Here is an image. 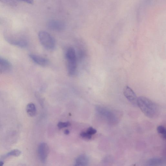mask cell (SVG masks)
Listing matches in <instances>:
<instances>
[{
  "mask_svg": "<svg viewBox=\"0 0 166 166\" xmlns=\"http://www.w3.org/2000/svg\"><path fill=\"white\" fill-rule=\"evenodd\" d=\"M96 110L97 113L106 120L110 124H116L119 122L118 117L112 110L100 106H96Z\"/></svg>",
  "mask_w": 166,
  "mask_h": 166,
  "instance_id": "2",
  "label": "cell"
},
{
  "mask_svg": "<svg viewBox=\"0 0 166 166\" xmlns=\"http://www.w3.org/2000/svg\"><path fill=\"white\" fill-rule=\"evenodd\" d=\"M86 132L92 136L96 133L97 131L96 129H94L92 127H90L87 129Z\"/></svg>",
  "mask_w": 166,
  "mask_h": 166,
  "instance_id": "18",
  "label": "cell"
},
{
  "mask_svg": "<svg viewBox=\"0 0 166 166\" xmlns=\"http://www.w3.org/2000/svg\"><path fill=\"white\" fill-rule=\"evenodd\" d=\"M124 95L133 105L137 106L138 98L135 92L131 88L128 86H125L123 90Z\"/></svg>",
  "mask_w": 166,
  "mask_h": 166,
  "instance_id": "7",
  "label": "cell"
},
{
  "mask_svg": "<svg viewBox=\"0 0 166 166\" xmlns=\"http://www.w3.org/2000/svg\"><path fill=\"white\" fill-rule=\"evenodd\" d=\"M39 40L43 46L47 49L52 50L54 48L55 42L53 37L46 31H41L39 32Z\"/></svg>",
  "mask_w": 166,
  "mask_h": 166,
  "instance_id": "4",
  "label": "cell"
},
{
  "mask_svg": "<svg viewBox=\"0 0 166 166\" xmlns=\"http://www.w3.org/2000/svg\"><path fill=\"white\" fill-rule=\"evenodd\" d=\"M64 133L66 135H68L69 134L70 131L68 129H66L64 131Z\"/></svg>",
  "mask_w": 166,
  "mask_h": 166,
  "instance_id": "20",
  "label": "cell"
},
{
  "mask_svg": "<svg viewBox=\"0 0 166 166\" xmlns=\"http://www.w3.org/2000/svg\"><path fill=\"white\" fill-rule=\"evenodd\" d=\"M162 163V161L161 159L155 158L149 159L146 164L147 165L155 166L161 165Z\"/></svg>",
  "mask_w": 166,
  "mask_h": 166,
  "instance_id": "14",
  "label": "cell"
},
{
  "mask_svg": "<svg viewBox=\"0 0 166 166\" xmlns=\"http://www.w3.org/2000/svg\"><path fill=\"white\" fill-rule=\"evenodd\" d=\"M8 41L9 43L12 45L22 47H26L27 45V41L24 40H8Z\"/></svg>",
  "mask_w": 166,
  "mask_h": 166,
  "instance_id": "12",
  "label": "cell"
},
{
  "mask_svg": "<svg viewBox=\"0 0 166 166\" xmlns=\"http://www.w3.org/2000/svg\"><path fill=\"white\" fill-rule=\"evenodd\" d=\"M21 154V152L18 149H14L8 153L7 154L2 156V160H4L10 157H18Z\"/></svg>",
  "mask_w": 166,
  "mask_h": 166,
  "instance_id": "13",
  "label": "cell"
},
{
  "mask_svg": "<svg viewBox=\"0 0 166 166\" xmlns=\"http://www.w3.org/2000/svg\"><path fill=\"white\" fill-rule=\"evenodd\" d=\"M12 65L9 61L0 57V72L3 73H8L12 69Z\"/></svg>",
  "mask_w": 166,
  "mask_h": 166,
  "instance_id": "8",
  "label": "cell"
},
{
  "mask_svg": "<svg viewBox=\"0 0 166 166\" xmlns=\"http://www.w3.org/2000/svg\"><path fill=\"white\" fill-rule=\"evenodd\" d=\"M80 135L81 137L87 139H90L92 138V136L88 133L86 132H83L81 133Z\"/></svg>",
  "mask_w": 166,
  "mask_h": 166,
  "instance_id": "17",
  "label": "cell"
},
{
  "mask_svg": "<svg viewBox=\"0 0 166 166\" xmlns=\"http://www.w3.org/2000/svg\"><path fill=\"white\" fill-rule=\"evenodd\" d=\"M29 57L34 62L41 66H45L48 64V60L46 58L38 55L31 54Z\"/></svg>",
  "mask_w": 166,
  "mask_h": 166,
  "instance_id": "9",
  "label": "cell"
},
{
  "mask_svg": "<svg viewBox=\"0 0 166 166\" xmlns=\"http://www.w3.org/2000/svg\"><path fill=\"white\" fill-rule=\"evenodd\" d=\"M47 25L49 29L56 31H62L66 28V25L63 22L55 19L49 20Z\"/></svg>",
  "mask_w": 166,
  "mask_h": 166,
  "instance_id": "5",
  "label": "cell"
},
{
  "mask_svg": "<svg viewBox=\"0 0 166 166\" xmlns=\"http://www.w3.org/2000/svg\"><path fill=\"white\" fill-rule=\"evenodd\" d=\"M20 1L30 4H33L34 3V0H20Z\"/></svg>",
  "mask_w": 166,
  "mask_h": 166,
  "instance_id": "19",
  "label": "cell"
},
{
  "mask_svg": "<svg viewBox=\"0 0 166 166\" xmlns=\"http://www.w3.org/2000/svg\"><path fill=\"white\" fill-rule=\"evenodd\" d=\"M26 111L29 116L32 117L34 116L37 114L36 107L34 103H29L26 107Z\"/></svg>",
  "mask_w": 166,
  "mask_h": 166,
  "instance_id": "11",
  "label": "cell"
},
{
  "mask_svg": "<svg viewBox=\"0 0 166 166\" xmlns=\"http://www.w3.org/2000/svg\"><path fill=\"white\" fill-rule=\"evenodd\" d=\"M88 157L85 155H82L79 156L76 159L75 162V166H87L89 163Z\"/></svg>",
  "mask_w": 166,
  "mask_h": 166,
  "instance_id": "10",
  "label": "cell"
},
{
  "mask_svg": "<svg viewBox=\"0 0 166 166\" xmlns=\"http://www.w3.org/2000/svg\"><path fill=\"white\" fill-rule=\"evenodd\" d=\"M157 130L158 133L161 135L162 138L165 139L166 138V131L164 127L159 126L157 127Z\"/></svg>",
  "mask_w": 166,
  "mask_h": 166,
  "instance_id": "15",
  "label": "cell"
},
{
  "mask_svg": "<svg viewBox=\"0 0 166 166\" xmlns=\"http://www.w3.org/2000/svg\"><path fill=\"white\" fill-rule=\"evenodd\" d=\"M4 162L2 161H0V166H2L4 165Z\"/></svg>",
  "mask_w": 166,
  "mask_h": 166,
  "instance_id": "21",
  "label": "cell"
},
{
  "mask_svg": "<svg viewBox=\"0 0 166 166\" xmlns=\"http://www.w3.org/2000/svg\"><path fill=\"white\" fill-rule=\"evenodd\" d=\"M137 105L148 118L153 119L158 116L160 111L158 106L147 97L141 96L138 98Z\"/></svg>",
  "mask_w": 166,
  "mask_h": 166,
  "instance_id": "1",
  "label": "cell"
},
{
  "mask_svg": "<svg viewBox=\"0 0 166 166\" xmlns=\"http://www.w3.org/2000/svg\"><path fill=\"white\" fill-rule=\"evenodd\" d=\"M38 152L40 161L42 163H45L47 161L49 152L47 144L45 143H41L39 146Z\"/></svg>",
  "mask_w": 166,
  "mask_h": 166,
  "instance_id": "6",
  "label": "cell"
},
{
  "mask_svg": "<svg viewBox=\"0 0 166 166\" xmlns=\"http://www.w3.org/2000/svg\"><path fill=\"white\" fill-rule=\"evenodd\" d=\"M71 125L70 123L69 122H60L58 123L57 126L58 128L61 129L63 128L67 127Z\"/></svg>",
  "mask_w": 166,
  "mask_h": 166,
  "instance_id": "16",
  "label": "cell"
},
{
  "mask_svg": "<svg viewBox=\"0 0 166 166\" xmlns=\"http://www.w3.org/2000/svg\"><path fill=\"white\" fill-rule=\"evenodd\" d=\"M68 73L73 76L75 73L77 68L76 54L74 49L71 47L68 49L66 53Z\"/></svg>",
  "mask_w": 166,
  "mask_h": 166,
  "instance_id": "3",
  "label": "cell"
}]
</instances>
